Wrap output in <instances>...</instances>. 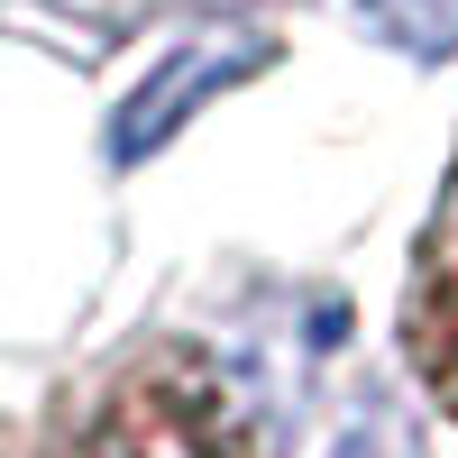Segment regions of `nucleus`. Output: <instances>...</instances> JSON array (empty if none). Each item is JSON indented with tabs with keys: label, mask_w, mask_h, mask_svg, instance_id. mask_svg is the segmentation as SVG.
<instances>
[{
	"label": "nucleus",
	"mask_w": 458,
	"mask_h": 458,
	"mask_svg": "<svg viewBox=\"0 0 458 458\" xmlns=\"http://www.w3.org/2000/svg\"><path fill=\"white\" fill-rule=\"evenodd\" d=\"M257 55H266V37H193V47H174V55L157 64V83H147V92L120 110V138H110V157L129 165V157H147V147H165L183 110H202V101H211V83L248 73Z\"/></svg>",
	"instance_id": "f03ea898"
},
{
	"label": "nucleus",
	"mask_w": 458,
	"mask_h": 458,
	"mask_svg": "<svg viewBox=\"0 0 458 458\" xmlns=\"http://www.w3.org/2000/svg\"><path fill=\"white\" fill-rule=\"evenodd\" d=\"M284 458H422V422H412V403L394 386L349 376V386H330V394L302 403Z\"/></svg>",
	"instance_id": "f257e3e1"
},
{
	"label": "nucleus",
	"mask_w": 458,
	"mask_h": 458,
	"mask_svg": "<svg viewBox=\"0 0 458 458\" xmlns=\"http://www.w3.org/2000/svg\"><path fill=\"white\" fill-rule=\"evenodd\" d=\"M358 28H376L394 55L431 64L458 47V0H358Z\"/></svg>",
	"instance_id": "7ed1b4c3"
}]
</instances>
